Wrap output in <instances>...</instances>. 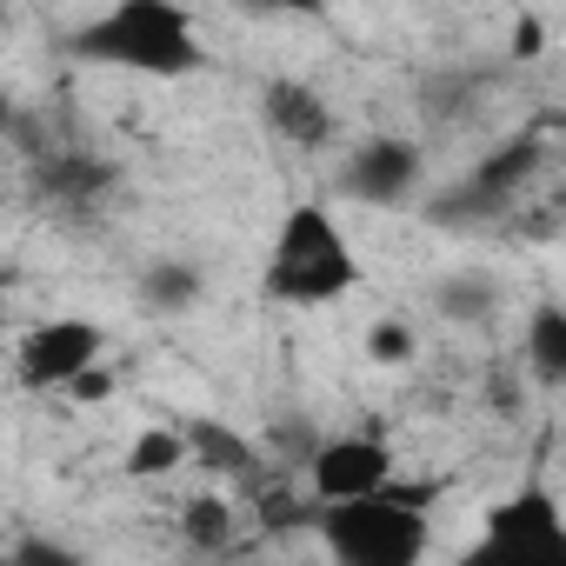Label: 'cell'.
<instances>
[{
  "label": "cell",
  "mask_w": 566,
  "mask_h": 566,
  "mask_svg": "<svg viewBox=\"0 0 566 566\" xmlns=\"http://www.w3.org/2000/svg\"><path fill=\"white\" fill-rule=\"evenodd\" d=\"M360 247L354 233L340 227L334 207L321 200H301L287 207V220H280L273 247H266V273H260V287L273 307H334L360 287Z\"/></svg>",
  "instance_id": "1"
},
{
  "label": "cell",
  "mask_w": 566,
  "mask_h": 566,
  "mask_svg": "<svg viewBox=\"0 0 566 566\" xmlns=\"http://www.w3.org/2000/svg\"><path fill=\"white\" fill-rule=\"evenodd\" d=\"M74 54L94 67H127L140 81H180L207 61L193 14L174 8V0H120V8L94 14L74 34Z\"/></svg>",
  "instance_id": "2"
},
{
  "label": "cell",
  "mask_w": 566,
  "mask_h": 566,
  "mask_svg": "<svg viewBox=\"0 0 566 566\" xmlns=\"http://www.w3.org/2000/svg\"><path fill=\"white\" fill-rule=\"evenodd\" d=\"M321 546L334 566H427L433 559V493H407L387 486L374 500H347V506H321L314 513Z\"/></svg>",
  "instance_id": "3"
},
{
  "label": "cell",
  "mask_w": 566,
  "mask_h": 566,
  "mask_svg": "<svg viewBox=\"0 0 566 566\" xmlns=\"http://www.w3.org/2000/svg\"><path fill=\"white\" fill-rule=\"evenodd\" d=\"M453 566H566V520L546 480L513 486L500 506H486L473 546Z\"/></svg>",
  "instance_id": "4"
},
{
  "label": "cell",
  "mask_w": 566,
  "mask_h": 566,
  "mask_svg": "<svg viewBox=\"0 0 566 566\" xmlns=\"http://www.w3.org/2000/svg\"><path fill=\"white\" fill-rule=\"evenodd\" d=\"M101 360H107V327L94 314L34 321L14 347V387L21 394H67V380H81Z\"/></svg>",
  "instance_id": "5"
},
{
  "label": "cell",
  "mask_w": 566,
  "mask_h": 566,
  "mask_svg": "<svg viewBox=\"0 0 566 566\" xmlns=\"http://www.w3.org/2000/svg\"><path fill=\"white\" fill-rule=\"evenodd\" d=\"M387 486H400V480H394V447L374 440V433H334V440H321L314 460H307V493H314V506L374 500V493H387Z\"/></svg>",
  "instance_id": "6"
},
{
  "label": "cell",
  "mask_w": 566,
  "mask_h": 566,
  "mask_svg": "<svg viewBox=\"0 0 566 566\" xmlns=\"http://www.w3.org/2000/svg\"><path fill=\"white\" fill-rule=\"evenodd\" d=\"M260 120H266V134L287 147V154H327L340 140L334 101L314 81H301V74H280V81L260 87Z\"/></svg>",
  "instance_id": "7"
},
{
  "label": "cell",
  "mask_w": 566,
  "mask_h": 566,
  "mask_svg": "<svg viewBox=\"0 0 566 566\" xmlns=\"http://www.w3.org/2000/svg\"><path fill=\"white\" fill-rule=\"evenodd\" d=\"M420 180H427V154H420L413 140H400V134L360 140L354 160L340 167V187H347V200H360V207H407V200L420 193Z\"/></svg>",
  "instance_id": "8"
},
{
  "label": "cell",
  "mask_w": 566,
  "mask_h": 566,
  "mask_svg": "<svg viewBox=\"0 0 566 566\" xmlns=\"http://www.w3.org/2000/svg\"><path fill=\"white\" fill-rule=\"evenodd\" d=\"M180 440H187V460L207 473V480H260V447L240 433V427H227V420H187L180 427Z\"/></svg>",
  "instance_id": "9"
},
{
  "label": "cell",
  "mask_w": 566,
  "mask_h": 566,
  "mask_svg": "<svg viewBox=\"0 0 566 566\" xmlns=\"http://www.w3.org/2000/svg\"><path fill=\"white\" fill-rule=\"evenodd\" d=\"M539 154H546L539 140H506L500 154H486V160L467 174V200H473V207H486V213L513 207V193H520V187H526V180L546 167Z\"/></svg>",
  "instance_id": "10"
},
{
  "label": "cell",
  "mask_w": 566,
  "mask_h": 566,
  "mask_svg": "<svg viewBox=\"0 0 566 566\" xmlns=\"http://www.w3.org/2000/svg\"><path fill=\"white\" fill-rule=\"evenodd\" d=\"M180 533H187L193 553H227L233 533H240V513H233V500H227L220 486H200V493L180 506Z\"/></svg>",
  "instance_id": "11"
},
{
  "label": "cell",
  "mask_w": 566,
  "mask_h": 566,
  "mask_svg": "<svg viewBox=\"0 0 566 566\" xmlns=\"http://www.w3.org/2000/svg\"><path fill=\"white\" fill-rule=\"evenodd\" d=\"M360 354H367V367H380V374H413V367H420V327H413L407 314H380V321H367Z\"/></svg>",
  "instance_id": "12"
},
{
  "label": "cell",
  "mask_w": 566,
  "mask_h": 566,
  "mask_svg": "<svg viewBox=\"0 0 566 566\" xmlns=\"http://www.w3.org/2000/svg\"><path fill=\"white\" fill-rule=\"evenodd\" d=\"M526 367H533V380H546V387L566 374V314H559L553 301H539L533 321H526Z\"/></svg>",
  "instance_id": "13"
},
{
  "label": "cell",
  "mask_w": 566,
  "mask_h": 566,
  "mask_svg": "<svg viewBox=\"0 0 566 566\" xmlns=\"http://www.w3.org/2000/svg\"><path fill=\"white\" fill-rule=\"evenodd\" d=\"M187 467V440L180 427H140L127 447V480H174Z\"/></svg>",
  "instance_id": "14"
},
{
  "label": "cell",
  "mask_w": 566,
  "mask_h": 566,
  "mask_svg": "<svg viewBox=\"0 0 566 566\" xmlns=\"http://www.w3.org/2000/svg\"><path fill=\"white\" fill-rule=\"evenodd\" d=\"M140 294H147L160 314H187V307L200 301V273H193V266H180V260H167V266H147Z\"/></svg>",
  "instance_id": "15"
},
{
  "label": "cell",
  "mask_w": 566,
  "mask_h": 566,
  "mask_svg": "<svg viewBox=\"0 0 566 566\" xmlns=\"http://www.w3.org/2000/svg\"><path fill=\"white\" fill-rule=\"evenodd\" d=\"M0 566H87L74 546H61V539H41V533H28L21 546H8L0 553Z\"/></svg>",
  "instance_id": "16"
},
{
  "label": "cell",
  "mask_w": 566,
  "mask_h": 566,
  "mask_svg": "<svg viewBox=\"0 0 566 566\" xmlns=\"http://www.w3.org/2000/svg\"><path fill=\"white\" fill-rule=\"evenodd\" d=\"M114 394H120V374H114L107 360H101V367H87L81 380H67V400H74V407H107Z\"/></svg>",
  "instance_id": "17"
},
{
  "label": "cell",
  "mask_w": 566,
  "mask_h": 566,
  "mask_svg": "<svg viewBox=\"0 0 566 566\" xmlns=\"http://www.w3.org/2000/svg\"><path fill=\"white\" fill-rule=\"evenodd\" d=\"M14 134V101H8V87H0V140Z\"/></svg>",
  "instance_id": "18"
},
{
  "label": "cell",
  "mask_w": 566,
  "mask_h": 566,
  "mask_svg": "<svg viewBox=\"0 0 566 566\" xmlns=\"http://www.w3.org/2000/svg\"><path fill=\"white\" fill-rule=\"evenodd\" d=\"M0 334H8V273H0Z\"/></svg>",
  "instance_id": "19"
}]
</instances>
